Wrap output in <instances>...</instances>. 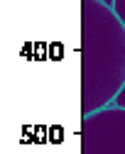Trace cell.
Listing matches in <instances>:
<instances>
[{
  "mask_svg": "<svg viewBox=\"0 0 125 154\" xmlns=\"http://www.w3.org/2000/svg\"><path fill=\"white\" fill-rule=\"evenodd\" d=\"M125 83V25L111 3L81 0V110L113 105Z\"/></svg>",
  "mask_w": 125,
  "mask_h": 154,
  "instance_id": "6da1fadb",
  "label": "cell"
},
{
  "mask_svg": "<svg viewBox=\"0 0 125 154\" xmlns=\"http://www.w3.org/2000/svg\"><path fill=\"white\" fill-rule=\"evenodd\" d=\"M81 154H125V108L106 105L83 115Z\"/></svg>",
  "mask_w": 125,
  "mask_h": 154,
  "instance_id": "7a4b0ae2",
  "label": "cell"
},
{
  "mask_svg": "<svg viewBox=\"0 0 125 154\" xmlns=\"http://www.w3.org/2000/svg\"><path fill=\"white\" fill-rule=\"evenodd\" d=\"M103 3H111V0H103Z\"/></svg>",
  "mask_w": 125,
  "mask_h": 154,
  "instance_id": "5b68a950",
  "label": "cell"
},
{
  "mask_svg": "<svg viewBox=\"0 0 125 154\" xmlns=\"http://www.w3.org/2000/svg\"><path fill=\"white\" fill-rule=\"evenodd\" d=\"M111 8H113V12L118 15V20L125 25V0H111Z\"/></svg>",
  "mask_w": 125,
  "mask_h": 154,
  "instance_id": "3957f363",
  "label": "cell"
},
{
  "mask_svg": "<svg viewBox=\"0 0 125 154\" xmlns=\"http://www.w3.org/2000/svg\"><path fill=\"white\" fill-rule=\"evenodd\" d=\"M113 105H118V108H125V83L120 86V91H118V95H115Z\"/></svg>",
  "mask_w": 125,
  "mask_h": 154,
  "instance_id": "277c9868",
  "label": "cell"
}]
</instances>
